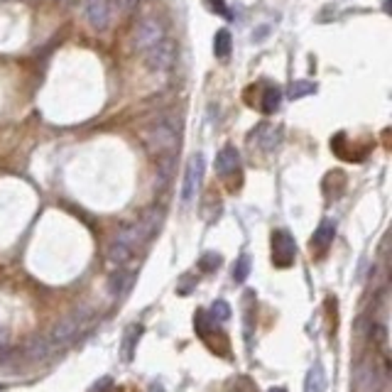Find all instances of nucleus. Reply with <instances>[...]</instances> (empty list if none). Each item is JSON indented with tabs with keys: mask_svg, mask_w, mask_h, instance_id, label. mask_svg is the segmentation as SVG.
I'll use <instances>...</instances> for the list:
<instances>
[{
	"mask_svg": "<svg viewBox=\"0 0 392 392\" xmlns=\"http://www.w3.org/2000/svg\"><path fill=\"white\" fill-rule=\"evenodd\" d=\"M145 145L157 157L172 155L179 147V128L169 116H160L145 128Z\"/></svg>",
	"mask_w": 392,
	"mask_h": 392,
	"instance_id": "1",
	"label": "nucleus"
},
{
	"mask_svg": "<svg viewBox=\"0 0 392 392\" xmlns=\"http://www.w3.org/2000/svg\"><path fill=\"white\" fill-rule=\"evenodd\" d=\"M86 321H89V314H86L84 309H81V312L67 314V316H64V319L54 326V331H52V336H50L52 348L67 346L69 341H74V338L81 334V329H84Z\"/></svg>",
	"mask_w": 392,
	"mask_h": 392,
	"instance_id": "2",
	"label": "nucleus"
},
{
	"mask_svg": "<svg viewBox=\"0 0 392 392\" xmlns=\"http://www.w3.org/2000/svg\"><path fill=\"white\" fill-rule=\"evenodd\" d=\"M297 258V243L287 230H274L272 233V263L274 268H290Z\"/></svg>",
	"mask_w": 392,
	"mask_h": 392,
	"instance_id": "3",
	"label": "nucleus"
},
{
	"mask_svg": "<svg viewBox=\"0 0 392 392\" xmlns=\"http://www.w3.org/2000/svg\"><path fill=\"white\" fill-rule=\"evenodd\" d=\"M174 56H177V47L167 37L162 42H157L155 47H150V50H145V62L152 72H169L174 67Z\"/></svg>",
	"mask_w": 392,
	"mask_h": 392,
	"instance_id": "4",
	"label": "nucleus"
},
{
	"mask_svg": "<svg viewBox=\"0 0 392 392\" xmlns=\"http://www.w3.org/2000/svg\"><path fill=\"white\" fill-rule=\"evenodd\" d=\"M162 39H164L162 23H157V20H152V17L142 20V23L135 28V47H138L140 52L150 50V47H155L157 42H162Z\"/></svg>",
	"mask_w": 392,
	"mask_h": 392,
	"instance_id": "5",
	"label": "nucleus"
},
{
	"mask_svg": "<svg viewBox=\"0 0 392 392\" xmlns=\"http://www.w3.org/2000/svg\"><path fill=\"white\" fill-rule=\"evenodd\" d=\"M204 167H206V160H204V155H194L189 160V164H186L184 189H182V199H184V202H191V199H194V194L199 191V186H202Z\"/></svg>",
	"mask_w": 392,
	"mask_h": 392,
	"instance_id": "6",
	"label": "nucleus"
},
{
	"mask_svg": "<svg viewBox=\"0 0 392 392\" xmlns=\"http://www.w3.org/2000/svg\"><path fill=\"white\" fill-rule=\"evenodd\" d=\"M353 385H356V392H378L380 390V378H378V370L373 363L363 360L356 368V375H353Z\"/></svg>",
	"mask_w": 392,
	"mask_h": 392,
	"instance_id": "7",
	"label": "nucleus"
},
{
	"mask_svg": "<svg viewBox=\"0 0 392 392\" xmlns=\"http://www.w3.org/2000/svg\"><path fill=\"white\" fill-rule=\"evenodd\" d=\"M250 142H255V147H260L263 152H274L282 142V130L274 128V125L263 123L250 135Z\"/></svg>",
	"mask_w": 392,
	"mask_h": 392,
	"instance_id": "8",
	"label": "nucleus"
},
{
	"mask_svg": "<svg viewBox=\"0 0 392 392\" xmlns=\"http://www.w3.org/2000/svg\"><path fill=\"white\" fill-rule=\"evenodd\" d=\"M86 20L94 30H106L111 23V3L108 0H86Z\"/></svg>",
	"mask_w": 392,
	"mask_h": 392,
	"instance_id": "9",
	"label": "nucleus"
},
{
	"mask_svg": "<svg viewBox=\"0 0 392 392\" xmlns=\"http://www.w3.org/2000/svg\"><path fill=\"white\" fill-rule=\"evenodd\" d=\"M216 169H219L221 177H230V174L238 172L241 169V155H238V150L230 145L224 147L219 152V157H216Z\"/></svg>",
	"mask_w": 392,
	"mask_h": 392,
	"instance_id": "10",
	"label": "nucleus"
},
{
	"mask_svg": "<svg viewBox=\"0 0 392 392\" xmlns=\"http://www.w3.org/2000/svg\"><path fill=\"white\" fill-rule=\"evenodd\" d=\"M334 235H336V224L334 221H321L319 224V228L314 230V235H312V248L314 250H319V252H324L326 248L334 243Z\"/></svg>",
	"mask_w": 392,
	"mask_h": 392,
	"instance_id": "11",
	"label": "nucleus"
},
{
	"mask_svg": "<svg viewBox=\"0 0 392 392\" xmlns=\"http://www.w3.org/2000/svg\"><path fill=\"white\" fill-rule=\"evenodd\" d=\"M135 282V274L128 272V270H118L116 274H111V280H108V290H111L113 297H123L125 292H130Z\"/></svg>",
	"mask_w": 392,
	"mask_h": 392,
	"instance_id": "12",
	"label": "nucleus"
},
{
	"mask_svg": "<svg viewBox=\"0 0 392 392\" xmlns=\"http://www.w3.org/2000/svg\"><path fill=\"white\" fill-rule=\"evenodd\" d=\"M326 390V375L321 363H314L307 373V380H304V392H324Z\"/></svg>",
	"mask_w": 392,
	"mask_h": 392,
	"instance_id": "13",
	"label": "nucleus"
},
{
	"mask_svg": "<svg viewBox=\"0 0 392 392\" xmlns=\"http://www.w3.org/2000/svg\"><path fill=\"white\" fill-rule=\"evenodd\" d=\"M140 336H142V326H140V324L128 326V331H125V341H123V353H125V360H130V358H133L135 346H138V341H140Z\"/></svg>",
	"mask_w": 392,
	"mask_h": 392,
	"instance_id": "14",
	"label": "nucleus"
},
{
	"mask_svg": "<svg viewBox=\"0 0 392 392\" xmlns=\"http://www.w3.org/2000/svg\"><path fill=\"white\" fill-rule=\"evenodd\" d=\"M213 52L219 59H226L230 54V32L228 30H219L216 37H213Z\"/></svg>",
	"mask_w": 392,
	"mask_h": 392,
	"instance_id": "15",
	"label": "nucleus"
},
{
	"mask_svg": "<svg viewBox=\"0 0 392 392\" xmlns=\"http://www.w3.org/2000/svg\"><path fill=\"white\" fill-rule=\"evenodd\" d=\"M282 103V89L280 86H272V89L265 91L263 98V113H274Z\"/></svg>",
	"mask_w": 392,
	"mask_h": 392,
	"instance_id": "16",
	"label": "nucleus"
},
{
	"mask_svg": "<svg viewBox=\"0 0 392 392\" xmlns=\"http://www.w3.org/2000/svg\"><path fill=\"white\" fill-rule=\"evenodd\" d=\"M50 351H52V343L47 341V338H32V341H30V346H28V356L32 360L45 358Z\"/></svg>",
	"mask_w": 392,
	"mask_h": 392,
	"instance_id": "17",
	"label": "nucleus"
},
{
	"mask_svg": "<svg viewBox=\"0 0 392 392\" xmlns=\"http://www.w3.org/2000/svg\"><path fill=\"white\" fill-rule=\"evenodd\" d=\"M314 91H316V84H312V81H294L290 86V98L297 101V98H304V96H312Z\"/></svg>",
	"mask_w": 392,
	"mask_h": 392,
	"instance_id": "18",
	"label": "nucleus"
},
{
	"mask_svg": "<svg viewBox=\"0 0 392 392\" xmlns=\"http://www.w3.org/2000/svg\"><path fill=\"white\" fill-rule=\"evenodd\" d=\"M248 274H250V258H248V255H241V258H238V263H235V268H233V280L235 282H246Z\"/></svg>",
	"mask_w": 392,
	"mask_h": 392,
	"instance_id": "19",
	"label": "nucleus"
},
{
	"mask_svg": "<svg viewBox=\"0 0 392 392\" xmlns=\"http://www.w3.org/2000/svg\"><path fill=\"white\" fill-rule=\"evenodd\" d=\"M221 263H224V260H221L219 252H206V255H202V260H199V268H202L204 272H213V270H219Z\"/></svg>",
	"mask_w": 392,
	"mask_h": 392,
	"instance_id": "20",
	"label": "nucleus"
},
{
	"mask_svg": "<svg viewBox=\"0 0 392 392\" xmlns=\"http://www.w3.org/2000/svg\"><path fill=\"white\" fill-rule=\"evenodd\" d=\"M228 316H230V307L224 302V299L213 302V307H211V319L213 321H228Z\"/></svg>",
	"mask_w": 392,
	"mask_h": 392,
	"instance_id": "21",
	"label": "nucleus"
},
{
	"mask_svg": "<svg viewBox=\"0 0 392 392\" xmlns=\"http://www.w3.org/2000/svg\"><path fill=\"white\" fill-rule=\"evenodd\" d=\"M208 3V8H211L216 15H221V17H230V10H228V6H226L224 0H206Z\"/></svg>",
	"mask_w": 392,
	"mask_h": 392,
	"instance_id": "22",
	"label": "nucleus"
},
{
	"mask_svg": "<svg viewBox=\"0 0 392 392\" xmlns=\"http://www.w3.org/2000/svg\"><path fill=\"white\" fill-rule=\"evenodd\" d=\"M113 3H116V6L120 8V10H133L138 0H113Z\"/></svg>",
	"mask_w": 392,
	"mask_h": 392,
	"instance_id": "23",
	"label": "nucleus"
},
{
	"mask_svg": "<svg viewBox=\"0 0 392 392\" xmlns=\"http://www.w3.org/2000/svg\"><path fill=\"white\" fill-rule=\"evenodd\" d=\"M270 392H287V390H285V387H272Z\"/></svg>",
	"mask_w": 392,
	"mask_h": 392,
	"instance_id": "24",
	"label": "nucleus"
},
{
	"mask_svg": "<svg viewBox=\"0 0 392 392\" xmlns=\"http://www.w3.org/2000/svg\"><path fill=\"white\" fill-rule=\"evenodd\" d=\"M0 390H3V387H0Z\"/></svg>",
	"mask_w": 392,
	"mask_h": 392,
	"instance_id": "25",
	"label": "nucleus"
}]
</instances>
